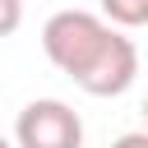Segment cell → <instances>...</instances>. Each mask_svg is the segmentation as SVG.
Masks as SVG:
<instances>
[{"mask_svg": "<svg viewBox=\"0 0 148 148\" xmlns=\"http://www.w3.org/2000/svg\"><path fill=\"white\" fill-rule=\"evenodd\" d=\"M42 51L88 97H120L139 79V46L102 14H88V9L51 14L42 28Z\"/></svg>", "mask_w": 148, "mask_h": 148, "instance_id": "6da1fadb", "label": "cell"}, {"mask_svg": "<svg viewBox=\"0 0 148 148\" xmlns=\"http://www.w3.org/2000/svg\"><path fill=\"white\" fill-rule=\"evenodd\" d=\"M14 143L18 148H83V120L69 102L60 97H37L18 111L14 120Z\"/></svg>", "mask_w": 148, "mask_h": 148, "instance_id": "7a4b0ae2", "label": "cell"}, {"mask_svg": "<svg viewBox=\"0 0 148 148\" xmlns=\"http://www.w3.org/2000/svg\"><path fill=\"white\" fill-rule=\"evenodd\" d=\"M102 18L111 28H143L148 23V0H102Z\"/></svg>", "mask_w": 148, "mask_h": 148, "instance_id": "3957f363", "label": "cell"}, {"mask_svg": "<svg viewBox=\"0 0 148 148\" xmlns=\"http://www.w3.org/2000/svg\"><path fill=\"white\" fill-rule=\"evenodd\" d=\"M23 23V0H0V37H14Z\"/></svg>", "mask_w": 148, "mask_h": 148, "instance_id": "277c9868", "label": "cell"}, {"mask_svg": "<svg viewBox=\"0 0 148 148\" xmlns=\"http://www.w3.org/2000/svg\"><path fill=\"white\" fill-rule=\"evenodd\" d=\"M111 148H148V130H130V134H120Z\"/></svg>", "mask_w": 148, "mask_h": 148, "instance_id": "5b68a950", "label": "cell"}, {"mask_svg": "<svg viewBox=\"0 0 148 148\" xmlns=\"http://www.w3.org/2000/svg\"><path fill=\"white\" fill-rule=\"evenodd\" d=\"M0 148H18V143H14V139H5V134H0Z\"/></svg>", "mask_w": 148, "mask_h": 148, "instance_id": "8992f818", "label": "cell"}, {"mask_svg": "<svg viewBox=\"0 0 148 148\" xmlns=\"http://www.w3.org/2000/svg\"><path fill=\"white\" fill-rule=\"evenodd\" d=\"M143 120H148V97H143Z\"/></svg>", "mask_w": 148, "mask_h": 148, "instance_id": "52a82bcc", "label": "cell"}]
</instances>
